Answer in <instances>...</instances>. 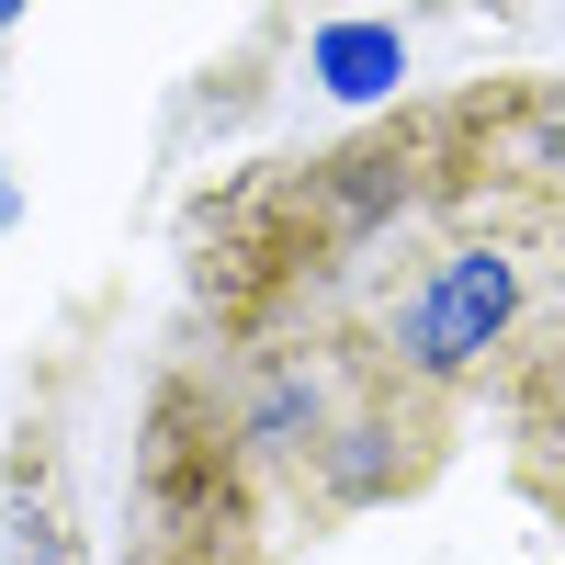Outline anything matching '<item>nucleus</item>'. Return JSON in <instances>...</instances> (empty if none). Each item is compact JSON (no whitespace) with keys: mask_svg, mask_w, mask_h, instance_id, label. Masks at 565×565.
<instances>
[{"mask_svg":"<svg viewBox=\"0 0 565 565\" xmlns=\"http://www.w3.org/2000/svg\"><path fill=\"white\" fill-rule=\"evenodd\" d=\"M509 317H521V249H509V238H463V249H441L396 295L385 362L407 373V385H452V373H476L509 340Z\"/></svg>","mask_w":565,"mask_h":565,"instance_id":"f257e3e1","label":"nucleus"}]
</instances>
